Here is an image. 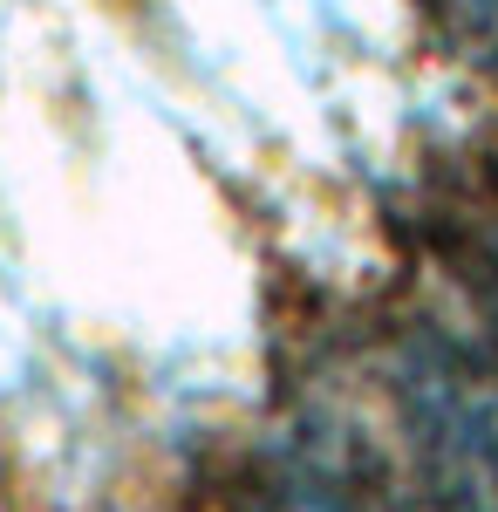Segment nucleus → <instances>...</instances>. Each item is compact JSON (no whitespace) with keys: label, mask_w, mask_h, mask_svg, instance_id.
I'll list each match as a JSON object with an SVG mask.
<instances>
[{"label":"nucleus","mask_w":498,"mask_h":512,"mask_svg":"<svg viewBox=\"0 0 498 512\" xmlns=\"http://www.w3.org/2000/svg\"><path fill=\"white\" fill-rule=\"evenodd\" d=\"M403 431L444 512H498V376L451 342H417L396 369Z\"/></svg>","instance_id":"f257e3e1"},{"label":"nucleus","mask_w":498,"mask_h":512,"mask_svg":"<svg viewBox=\"0 0 498 512\" xmlns=\"http://www.w3.org/2000/svg\"><path fill=\"white\" fill-rule=\"evenodd\" d=\"M437 14L464 48V62H478L498 82V0H437Z\"/></svg>","instance_id":"f03ea898"},{"label":"nucleus","mask_w":498,"mask_h":512,"mask_svg":"<svg viewBox=\"0 0 498 512\" xmlns=\"http://www.w3.org/2000/svg\"><path fill=\"white\" fill-rule=\"evenodd\" d=\"M253 512H362V506H348L342 492H328V485H273Z\"/></svg>","instance_id":"7ed1b4c3"},{"label":"nucleus","mask_w":498,"mask_h":512,"mask_svg":"<svg viewBox=\"0 0 498 512\" xmlns=\"http://www.w3.org/2000/svg\"><path fill=\"white\" fill-rule=\"evenodd\" d=\"M492 315H498V274H492Z\"/></svg>","instance_id":"20e7f679"}]
</instances>
